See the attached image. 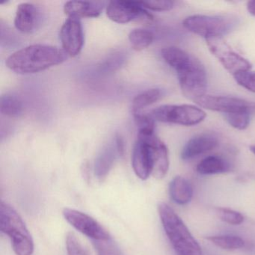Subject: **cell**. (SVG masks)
<instances>
[{
  "mask_svg": "<svg viewBox=\"0 0 255 255\" xmlns=\"http://www.w3.org/2000/svg\"><path fill=\"white\" fill-rule=\"evenodd\" d=\"M196 170L202 175L222 174L229 171L230 165L221 156H209L198 164Z\"/></svg>",
  "mask_w": 255,
  "mask_h": 255,
  "instance_id": "obj_18",
  "label": "cell"
},
{
  "mask_svg": "<svg viewBox=\"0 0 255 255\" xmlns=\"http://www.w3.org/2000/svg\"><path fill=\"white\" fill-rule=\"evenodd\" d=\"M23 104L18 97L5 95L0 100V110L4 116L10 118H18L23 114Z\"/></svg>",
  "mask_w": 255,
  "mask_h": 255,
  "instance_id": "obj_20",
  "label": "cell"
},
{
  "mask_svg": "<svg viewBox=\"0 0 255 255\" xmlns=\"http://www.w3.org/2000/svg\"><path fill=\"white\" fill-rule=\"evenodd\" d=\"M161 54L165 62L177 72L180 89L186 98L195 101L206 95L207 74L198 59L175 47L162 49Z\"/></svg>",
  "mask_w": 255,
  "mask_h": 255,
  "instance_id": "obj_1",
  "label": "cell"
},
{
  "mask_svg": "<svg viewBox=\"0 0 255 255\" xmlns=\"http://www.w3.org/2000/svg\"><path fill=\"white\" fill-rule=\"evenodd\" d=\"M143 8L156 11H169L174 7V2L171 0H149L140 2Z\"/></svg>",
  "mask_w": 255,
  "mask_h": 255,
  "instance_id": "obj_30",
  "label": "cell"
},
{
  "mask_svg": "<svg viewBox=\"0 0 255 255\" xmlns=\"http://www.w3.org/2000/svg\"><path fill=\"white\" fill-rule=\"evenodd\" d=\"M158 212L164 231L177 255H203L198 241L169 205L159 203Z\"/></svg>",
  "mask_w": 255,
  "mask_h": 255,
  "instance_id": "obj_3",
  "label": "cell"
},
{
  "mask_svg": "<svg viewBox=\"0 0 255 255\" xmlns=\"http://www.w3.org/2000/svg\"><path fill=\"white\" fill-rule=\"evenodd\" d=\"M219 141L211 135H200L191 138L183 147L181 152L182 159L184 160L207 153L216 148Z\"/></svg>",
  "mask_w": 255,
  "mask_h": 255,
  "instance_id": "obj_15",
  "label": "cell"
},
{
  "mask_svg": "<svg viewBox=\"0 0 255 255\" xmlns=\"http://www.w3.org/2000/svg\"><path fill=\"white\" fill-rule=\"evenodd\" d=\"M216 214L218 217L225 223L232 225H240L244 222V216L235 210L231 209L219 207L216 208Z\"/></svg>",
  "mask_w": 255,
  "mask_h": 255,
  "instance_id": "obj_26",
  "label": "cell"
},
{
  "mask_svg": "<svg viewBox=\"0 0 255 255\" xmlns=\"http://www.w3.org/2000/svg\"><path fill=\"white\" fill-rule=\"evenodd\" d=\"M183 24L189 32L207 40L222 38L235 28L237 21L230 16L193 15L185 19Z\"/></svg>",
  "mask_w": 255,
  "mask_h": 255,
  "instance_id": "obj_5",
  "label": "cell"
},
{
  "mask_svg": "<svg viewBox=\"0 0 255 255\" xmlns=\"http://www.w3.org/2000/svg\"><path fill=\"white\" fill-rule=\"evenodd\" d=\"M162 97V92L159 89H151L137 95L132 104V113H141V110L154 104Z\"/></svg>",
  "mask_w": 255,
  "mask_h": 255,
  "instance_id": "obj_21",
  "label": "cell"
},
{
  "mask_svg": "<svg viewBox=\"0 0 255 255\" xmlns=\"http://www.w3.org/2000/svg\"><path fill=\"white\" fill-rule=\"evenodd\" d=\"M116 147L118 153L120 156H122L124 153H125V142H124L123 138L120 135H118L117 138H116Z\"/></svg>",
  "mask_w": 255,
  "mask_h": 255,
  "instance_id": "obj_31",
  "label": "cell"
},
{
  "mask_svg": "<svg viewBox=\"0 0 255 255\" xmlns=\"http://www.w3.org/2000/svg\"><path fill=\"white\" fill-rule=\"evenodd\" d=\"M150 116L153 120L162 123L193 126L202 122L207 115L199 107L183 104L160 106L152 110Z\"/></svg>",
  "mask_w": 255,
  "mask_h": 255,
  "instance_id": "obj_6",
  "label": "cell"
},
{
  "mask_svg": "<svg viewBox=\"0 0 255 255\" xmlns=\"http://www.w3.org/2000/svg\"><path fill=\"white\" fill-rule=\"evenodd\" d=\"M132 165L134 172L141 180H145L151 175L152 165L150 149L144 140L137 138L132 153Z\"/></svg>",
  "mask_w": 255,
  "mask_h": 255,
  "instance_id": "obj_13",
  "label": "cell"
},
{
  "mask_svg": "<svg viewBox=\"0 0 255 255\" xmlns=\"http://www.w3.org/2000/svg\"><path fill=\"white\" fill-rule=\"evenodd\" d=\"M60 39L65 53L71 57L80 54L84 44V33L80 19L69 17L62 25Z\"/></svg>",
  "mask_w": 255,
  "mask_h": 255,
  "instance_id": "obj_11",
  "label": "cell"
},
{
  "mask_svg": "<svg viewBox=\"0 0 255 255\" xmlns=\"http://www.w3.org/2000/svg\"><path fill=\"white\" fill-rule=\"evenodd\" d=\"M38 13L36 7L31 3L20 4L16 11L14 26L23 33H30L36 26Z\"/></svg>",
  "mask_w": 255,
  "mask_h": 255,
  "instance_id": "obj_16",
  "label": "cell"
},
{
  "mask_svg": "<svg viewBox=\"0 0 255 255\" xmlns=\"http://www.w3.org/2000/svg\"><path fill=\"white\" fill-rule=\"evenodd\" d=\"M236 82L249 92L255 93V72L247 71L234 76Z\"/></svg>",
  "mask_w": 255,
  "mask_h": 255,
  "instance_id": "obj_29",
  "label": "cell"
},
{
  "mask_svg": "<svg viewBox=\"0 0 255 255\" xmlns=\"http://www.w3.org/2000/svg\"><path fill=\"white\" fill-rule=\"evenodd\" d=\"M105 2L93 1H69L65 3L64 11L69 17L76 18L98 17L101 15Z\"/></svg>",
  "mask_w": 255,
  "mask_h": 255,
  "instance_id": "obj_14",
  "label": "cell"
},
{
  "mask_svg": "<svg viewBox=\"0 0 255 255\" xmlns=\"http://www.w3.org/2000/svg\"><path fill=\"white\" fill-rule=\"evenodd\" d=\"M63 216L71 226L90 238L92 242L107 240L111 237L108 231L98 221L86 213L74 209L65 208L63 210Z\"/></svg>",
  "mask_w": 255,
  "mask_h": 255,
  "instance_id": "obj_9",
  "label": "cell"
},
{
  "mask_svg": "<svg viewBox=\"0 0 255 255\" xmlns=\"http://www.w3.org/2000/svg\"><path fill=\"white\" fill-rule=\"evenodd\" d=\"M138 138L147 143L151 159V175L156 179H162L166 175L169 168V158L166 145L155 134L139 135Z\"/></svg>",
  "mask_w": 255,
  "mask_h": 255,
  "instance_id": "obj_12",
  "label": "cell"
},
{
  "mask_svg": "<svg viewBox=\"0 0 255 255\" xmlns=\"http://www.w3.org/2000/svg\"><path fill=\"white\" fill-rule=\"evenodd\" d=\"M169 195L176 204L185 205L192 200L193 189L186 179L177 176L170 183Z\"/></svg>",
  "mask_w": 255,
  "mask_h": 255,
  "instance_id": "obj_17",
  "label": "cell"
},
{
  "mask_svg": "<svg viewBox=\"0 0 255 255\" xmlns=\"http://www.w3.org/2000/svg\"><path fill=\"white\" fill-rule=\"evenodd\" d=\"M213 244L225 250H237L245 246L244 240L238 236L219 235L207 237Z\"/></svg>",
  "mask_w": 255,
  "mask_h": 255,
  "instance_id": "obj_22",
  "label": "cell"
},
{
  "mask_svg": "<svg viewBox=\"0 0 255 255\" xmlns=\"http://www.w3.org/2000/svg\"><path fill=\"white\" fill-rule=\"evenodd\" d=\"M68 56L63 49L46 44H33L11 54L5 64L17 74H35L63 63Z\"/></svg>",
  "mask_w": 255,
  "mask_h": 255,
  "instance_id": "obj_2",
  "label": "cell"
},
{
  "mask_svg": "<svg viewBox=\"0 0 255 255\" xmlns=\"http://www.w3.org/2000/svg\"><path fill=\"white\" fill-rule=\"evenodd\" d=\"M250 150L255 155V145L250 146Z\"/></svg>",
  "mask_w": 255,
  "mask_h": 255,
  "instance_id": "obj_33",
  "label": "cell"
},
{
  "mask_svg": "<svg viewBox=\"0 0 255 255\" xmlns=\"http://www.w3.org/2000/svg\"><path fill=\"white\" fill-rule=\"evenodd\" d=\"M107 15L113 22L121 24L131 21L150 24L153 21V16L143 8L140 2L134 1H111L107 5Z\"/></svg>",
  "mask_w": 255,
  "mask_h": 255,
  "instance_id": "obj_7",
  "label": "cell"
},
{
  "mask_svg": "<svg viewBox=\"0 0 255 255\" xmlns=\"http://www.w3.org/2000/svg\"><path fill=\"white\" fill-rule=\"evenodd\" d=\"M92 243L98 255H125L112 237L107 240L93 241Z\"/></svg>",
  "mask_w": 255,
  "mask_h": 255,
  "instance_id": "obj_24",
  "label": "cell"
},
{
  "mask_svg": "<svg viewBox=\"0 0 255 255\" xmlns=\"http://www.w3.org/2000/svg\"><path fill=\"white\" fill-rule=\"evenodd\" d=\"M135 125L138 127L139 135H153L154 134V120L150 115H144L141 113H134Z\"/></svg>",
  "mask_w": 255,
  "mask_h": 255,
  "instance_id": "obj_25",
  "label": "cell"
},
{
  "mask_svg": "<svg viewBox=\"0 0 255 255\" xmlns=\"http://www.w3.org/2000/svg\"><path fill=\"white\" fill-rule=\"evenodd\" d=\"M247 10L252 15L255 16V0L248 2Z\"/></svg>",
  "mask_w": 255,
  "mask_h": 255,
  "instance_id": "obj_32",
  "label": "cell"
},
{
  "mask_svg": "<svg viewBox=\"0 0 255 255\" xmlns=\"http://www.w3.org/2000/svg\"><path fill=\"white\" fill-rule=\"evenodd\" d=\"M129 41L134 50L141 51L152 44L153 35L147 29H135L129 32Z\"/></svg>",
  "mask_w": 255,
  "mask_h": 255,
  "instance_id": "obj_23",
  "label": "cell"
},
{
  "mask_svg": "<svg viewBox=\"0 0 255 255\" xmlns=\"http://www.w3.org/2000/svg\"><path fill=\"white\" fill-rule=\"evenodd\" d=\"M116 153H118L116 149L107 147L98 156L95 162V172L100 180H104L108 175L116 160Z\"/></svg>",
  "mask_w": 255,
  "mask_h": 255,
  "instance_id": "obj_19",
  "label": "cell"
},
{
  "mask_svg": "<svg viewBox=\"0 0 255 255\" xmlns=\"http://www.w3.org/2000/svg\"><path fill=\"white\" fill-rule=\"evenodd\" d=\"M0 228L11 240L17 255H33L34 242L20 215L8 203L0 204Z\"/></svg>",
  "mask_w": 255,
  "mask_h": 255,
  "instance_id": "obj_4",
  "label": "cell"
},
{
  "mask_svg": "<svg viewBox=\"0 0 255 255\" xmlns=\"http://www.w3.org/2000/svg\"><path fill=\"white\" fill-rule=\"evenodd\" d=\"M65 244L68 255H89L87 251L74 233L70 232L67 234Z\"/></svg>",
  "mask_w": 255,
  "mask_h": 255,
  "instance_id": "obj_28",
  "label": "cell"
},
{
  "mask_svg": "<svg viewBox=\"0 0 255 255\" xmlns=\"http://www.w3.org/2000/svg\"><path fill=\"white\" fill-rule=\"evenodd\" d=\"M197 105L212 111L219 112L225 115L251 112L255 105L249 101L231 97L211 96L204 95L194 101Z\"/></svg>",
  "mask_w": 255,
  "mask_h": 255,
  "instance_id": "obj_10",
  "label": "cell"
},
{
  "mask_svg": "<svg viewBox=\"0 0 255 255\" xmlns=\"http://www.w3.org/2000/svg\"><path fill=\"white\" fill-rule=\"evenodd\" d=\"M206 41L210 53L233 76L252 69V64L234 51L222 38H211Z\"/></svg>",
  "mask_w": 255,
  "mask_h": 255,
  "instance_id": "obj_8",
  "label": "cell"
},
{
  "mask_svg": "<svg viewBox=\"0 0 255 255\" xmlns=\"http://www.w3.org/2000/svg\"><path fill=\"white\" fill-rule=\"evenodd\" d=\"M225 118L231 127L235 129L243 130L249 127V122H250L251 112L225 115Z\"/></svg>",
  "mask_w": 255,
  "mask_h": 255,
  "instance_id": "obj_27",
  "label": "cell"
}]
</instances>
